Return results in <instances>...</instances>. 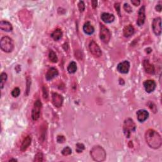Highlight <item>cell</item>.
Masks as SVG:
<instances>
[{"instance_id": "6da1fadb", "label": "cell", "mask_w": 162, "mask_h": 162, "mask_svg": "<svg viewBox=\"0 0 162 162\" xmlns=\"http://www.w3.org/2000/svg\"><path fill=\"white\" fill-rule=\"evenodd\" d=\"M145 140L151 148L158 149L162 144L161 137L158 132L153 129L147 130L145 133Z\"/></svg>"}, {"instance_id": "7a4b0ae2", "label": "cell", "mask_w": 162, "mask_h": 162, "mask_svg": "<svg viewBox=\"0 0 162 162\" xmlns=\"http://www.w3.org/2000/svg\"><path fill=\"white\" fill-rule=\"evenodd\" d=\"M90 155L92 158L96 161H104L107 156L105 150L100 146H95L93 147L90 151Z\"/></svg>"}, {"instance_id": "3957f363", "label": "cell", "mask_w": 162, "mask_h": 162, "mask_svg": "<svg viewBox=\"0 0 162 162\" xmlns=\"http://www.w3.org/2000/svg\"><path fill=\"white\" fill-rule=\"evenodd\" d=\"M1 49L5 53H10L14 48V42L9 37L4 36L0 41Z\"/></svg>"}, {"instance_id": "277c9868", "label": "cell", "mask_w": 162, "mask_h": 162, "mask_svg": "<svg viewBox=\"0 0 162 162\" xmlns=\"http://www.w3.org/2000/svg\"><path fill=\"white\" fill-rule=\"evenodd\" d=\"M136 130V126L132 119L128 118L124 121L123 125V131L126 137L129 138L131 133L135 132Z\"/></svg>"}, {"instance_id": "5b68a950", "label": "cell", "mask_w": 162, "mask_h": 162, "mask_svg": "<svg viewBox=\"0 0 162 162\" xmlns=\"http://www.w3.org/2000/svg\"><path fill=\"white\" fill-rule=\"evenodd\" d=\"M111 32L108 28L106 27L103 24L100 23V32H99V37L104 43H108L111 39Z\"/></svg>"}, {"instance_id": "8992f818", "label": "cell", "mask_w": 162, "mask_h": 162, "mask_svg": "<svg viewBox=\"0 0 162 162\" xmlns=\"http://www.w3.org/2000/svg\"><path fill=\"white\" fill-rule=\"evenodd\" d=\"M42 108V103L39 99H37L35 101L34 107L32 108V118L33 120H37L40 117L41 115V110Z\"/></svg>"}, {"instance_id": "52a82bcc", "label": "cell", "mask_w": 162, "mask_h": 162, "mask_svg": "<svg viewBox=\"0 0 162 162\" xmlns=\"http://www.w3.org/2000/svg\"><path fill=\"white\" fill-rule=\"evenodd\" d=\"M89 48L90 52L94 57L98 58V57H100L102 55L101 50L98 46V45L94 40L90 41V42H89Z\"/></svg>"}, {"instance_id": "ba28073f", "label": "cell", "mask_w": 162, "mask_h": 162, "mask_svg": "<svg viewBox=\"0 0 162 162\" xmlns=\"http://www.w3.org/2000/svg\"><path fill=\"white\" fill-rule=\"evenodd\" d=\"M152 28L156 36H160L161 34V18L157 17L154 18L152 23Z\"/></svg>"}, {"instance_id": "9c48e42d", "label": "cell", "mask_w": 162, "mask_h": 162, "mask_svg": "<svg viewBox=\"0 0 162 162\" xmlns=\"http://www.w3.org/2000/svg\"><path fill=\"white\" fill-rule=\"evenodd\" d=\"M52 103L56 108H60L62 106L63 103V98L61 94L57 93H53L51 95Z\"/></svg>"}, {"instance_id": "30bf717a", "label": "cell", "mask_w": 162, "mask_h": 162, "mask_svg": "<svg viewBox=\"0 0 162 162\" xmlns=\"http://www.w3.org/2000/svg\"><path fill=\"white\" fill-rule=\"evenodd\" d=\"M130 69V63L127 60H124L122 62L118 63L117 65V70L119 72L126 74L128 72Z\"/></svg>"}, {"instance_id": "8fae6325", "label": "cell", "mask_w": 162, "mask_h": 162, "mask_svg": "<svg viewBox=\"0 0 162 162\" xmlns=\"http://www.w3.org/2000/svg\"><path fill=\"white\" fill-rule=\"evenodd\" d=\"M145 7L142 6L139 9V12H138V18L137 20V24L138 26H143L146 20V14H145Z\"/></svg>"}, {"instance_id": "7c38bea8", "label": "cell", "mask_w": 162, "mask_h": 162, "mask_svg": "<svg viewBox=\"0 0 162 162\" xmlns=\"http://www.w3.org/2000/svg\"><path fill=\"white\" fill-rule=\"evenodd\" d=\"M143 85L146 92L147 93H151L155 90L156 86V84L155 81L153 80H147L144 82Z\"/></svg>"}, {"instance_id": "4fadbf2b", "label": "cell", "mask_w": 162, "mask_h": 162, "mask_svg": "<svg viewBox=\"0 0 162 162\" xmlns=\"http://www.w3.org/2000/svg\"><path fill=\"white\" fill-rule=\"evenodd\" d=\"M137 120L139 122H144L149 117V113L145 109H139L136 113Z\"/></svg>"}, {"instance_id": "5bb4252c", "label": "cell", "mask_w": 162, "mask_h": 162, "mask_svg": "<svg viewBox=\"0 0 162 162\" xmlns=\"http://www.w3.org/2000/svg\"><path fill=\"white\" fill-rule=\"evenodd\" d=\"M143 67L146 71V72L149 74H154L155 72V66L153 64L150 63L148 60H144L143 61Z\"/></svg>"}, {"instance_id": "9a60e30c", "label": "cell", "mask_w": 162, "mask_h": 162, "mask_svg": "<svg viewBox=\"0 0 162 162\" xmlns=\"http://www.w3.org/2000/svg\"><path fill=\"white\" fill-rule=\"evenodd\" d=\"M58 75V71L55 67L50 68L46 74V79L47 80H51L54 79Z\"/></svg>"}, {"instance_id": "2e32d148", "label": "cell", "mask_w": 162, "mask_h": 162, "mask_svg": "<svg viewBox=\"0 0 162 162\" xmlns=\"http://www.w3.org/2000/svg\"><path fill=\"white\" fill-rule=\"evenodd\" d=\"M101 20L106 23H110L115 20V16L109 13H103L101 15Z\"/></svg>"}, {"instance_id": "e0dca14e", "label": "cell", "mask_w": 162, "mask_h": 162, "mask_svg": "<svg viewBox=\"0 0 162 162\" xmlns=\"http://www.w3.org/2000/svg\"><path fill=\"white\" fill-rule=\"evenodd\" d=\"M135 29L132 25H128L126 26L123 29V34L125 37H130L134 34Z\"/></svg>"}, {"instance_id": "ac0fdd59", "label": "cell", "mask_w": 162, "mask_h": 162, "mask_svg": "<svg viewBox=\"0 0 162 162\" xmlns=\"http://www.w3.org/2000/svg\"><path fill=\"white\" fill-rule=\"evenodd\" d=\"M31 142H32V138L30 136L26 137L24 138V139L23 140L22 144L20 146L21 151H25L31 144Z\"/></svg>"}, {"instance_id": "d6986e66", "label": "cell", "mask_w": 162, "mask_h": 162, "mask_svg": "<svg viewBox=\"0 0 162 162\" xmlns=\"http://www.w3.org/2000/svg\"><path fill=\"white\" fill-rule=\"evenodd\" d=\"M0 28L5 32H11L13 30L12 25L6 20H1L0 22Z\"/></svg>"}, {"instance_id": "ffe728a7", "label": "cell", "mask_w": 162, "mask_h": 162, "mask_svg": "<svg viewBox=\"0 0 162 162\" xmlns=\"http://www.w3.org/2000/svg\"><path fill=\"white\" fill-rule=\"evenodd\" d=\"M83 31L85 34L88 35H91L94 32V28L89 22H87L83 26Z\"/></svg>"}, {"instance_id": "44dd1931", "label": "cell", "mask_w": 162, "mask_h": 162, "mask_svg": "<svg viewBox=\"0 0 162 162\" xmlns=\"http://www.w3.org/2000/svg\"><path fill=\"white\" fill-rule=\"evenodd\" d=\"M63 36V32L60 28H56L51 34V37L55 41H59Z\"/></svg>"}, {"instance_id": "7402d4cb", "label": "cell", "mask_w": 162, "mask_h": 162, "mask_svg": "<svg viewBox=\"0 0 162 162\" xmlns=\"http://www.w3.org/2000/svg\"><path fill=\"white\" fill-rule=\"evenodd\" d=\"M77 64H76L75 61H72V62H70L67 67V71L69 74L75 73L76 71H77Z\"/></svg>"}, {"instance_id": "603a6c76", "label": "cell", "mask_w": 162, "mask_h": 162, "mask_svg": "<svg viewBox=\"0 0 162 162\" xmlns=\"http://www.w3.org/2000/svg\"><path fill=\"white\" fill-rule=\"evenodd\" d=\"M48 57H49L50 60L51 61L52 63H57V61H58V60L56 54L55 53V52L53 50L50 51Z\"/></svg>"}, {"instance_id": "cb8c5ba5", "label": "cell", "mask_w": 162, "mask_h": 162, "mask_svg": "<svg viewBox=\"0 0 162 162\" xmlns=\"http://www.w3.org/2000/svg\"><path fill=\"white\" fill-rule=\"evenodd\" d=\"M8 76L5 72H3L1 74V89H2L4 87V85L5 84L6 81L7 80Z\"/></svg>"}, {"instance_id": "d4e9b609", "label": "cell", "mask_w": 162, "mask_h": 162, "mask_svg": "<svg viewBox=\"0 0 162 162\" xmlns=\"http://www.w3.org/2000/svg\"><path fill=\"white\" fill-rule=\"evenodd\" d=\"M61 154L63 156H68L72 154V150L69 146H66L61 151Z\"/></svg>"}, {"instance_id": "484cf974", "label": "cell", "mask_w": 162, "mask_h": 162, "mask_svg": "<svg viewBox=\"0 0 162 162\" xmlns=\"http://www.w3.org/2000/svg\"><path fill=\"white\" fill-rule=\"evenodd\" d=\"M85 149V146L82 144V143H77L76 144V151L78 153H82V152Z\"/></svg>"}, {"instance_id": "4316f807", "label": "cell", "mask_w": 162, "mask_h": 162, "mask_svg": "<svg viewBox=\"0 0 162 162\" xmlns=\"http://www.w3.org/2000/svg\"><path fill=\"white\" fill-rule=\"evenodd\" d=\"M43 161V154L41 152H38L35 155L34 161Z\"/></svg>"}, {"instance_id": "83f0119b", "label": "cell", "mask_w": 162, "mask_h": 162, "mask_svg": "<svg viewBox=\"0 0 162 162\" xmlns=\"http://www.w3.org/2000/svg\"><path fill=\"white\" fill-rule=\"evenodd\" d=\"M20 94V89L18 88H14L12 91V96L13 98H17Z\"/></svg>"}, {"instance_id": "f1b7e54d", "label": "cell", "mask_w": 162, "mask_h": 162, "mask_svg": "<svg viewBox=\"0 0 162 162\" xmlns=\"http://www.w3.org/2000/svg\"><path fill=\"white\" fill-rule=\"evenodd\" d=\"M31 85V79L30 77H27V89H26V96H28V93H29Z\"/></svg>"}, {"instance_id": "f546056e", "label": "cell", "mask_w": 162, "mask_h": 162, "mask_svg": "<svg viewBox=\"0 0 162 162\" xmlns=\"http://www.w3.org/2000/svg\"><path fill=\"white\" fill-rule=\"evenodd\" d=\"M42 93H43V98L45 99H47L48 98V89L46 87V85H44L43 88H42Z\"/></svg>"}, {"instance_id": "4dcf8cb0", "label": "cell", "mask_w": 162, "mask_h": 162, "mask_svg": "<svg viewBox=\"0 0 162 162\" xmlns=\"http://www.w3.org/2000/svg\"><path fill=\"white\" fill-rule=\"evenodd\" d=\"M78 7L79 9V11L80 12H83L85 9V5L84 2L83 1H80L78 3Z\"/></svg>"}, {"instance_id": "1f68e13d", "label": "cell", "mask_w": 162, "mask_h": 162, "mask_svg": "<svg viewBox=\"0 0 162 162\" xmlns=\"http://www.w3.org/2000/svg\"><path fill=\"white\" fill-rule=\"evenodd\" d=\"M147 106H148L149 108L151 109L152 112H153L154 113L156 112L157 108L155 104V103H153V102H151V101H150V102H148V103H147Z\"/></svg>"}, {"instance_id": "d6a6232c", "label": "cell", "mask_w": 162, "mask_h": 162, "mask_svg": "<svg viewBox=\"0 0 162 162\" xmlns=\"http://www.w3.org/2000/svg\"><path fill=\"white\" fill-rule=\"evenodd\" d=\"M123 9H124V10L127 12L130 13L132 12V8L131 7V5H129L128 3H125L124 5H123Z\"/></svg>"}, {"instance_id": "836d02e7", "label": "cell", "mask_w": 162, "mask_h": 162, "mask_svg": "<svg viewBox=\"0 0 162 162\" xmlns=\"http://www.w3.org/2000/svg\"><path fill=\"white\" fill-rule=\"evenodd\" d=\"M65 140L66 139L63 136H58V137H57V142H58V143H63V142H65Z\"/></svg>"}, {"instance_id": "e575fe53", "label": "cell", "mask_w": 162, "mask_h": 162, "mask_svg": "<svg viewBox=\"0 0 162 162\" xmlns=\"http://www.w3.org/2000/svg\"><path fill=\"white\" fill-rule=\"evenodd\" d=\"M115 8L116 9V11L118 12V15L120 16V3H117L115 4Z\"/></svg>"}, {"instance_id": "d590c367", "label": "cell", "mask_w": 162, "mask_h": 162, "mask_svg": "<svg viewBox=\"0 0 162 162\" xmlns=\"http://www.w3.org/2000/svg\"><path fill=\"white\" fill-rule=\"evenodd\" d=\"M131 3L132 4H133V5L134 6H139L140 3H141V1H139V0H132L131 1Z\"/></svg>"}, {"instance_id": "8d00e7d4", "label": "cell", "mask_w": 162, "mask_h": 162, "mask_svg": "<svg viewBox=\"0 0 162 162\" xmlns=\"http://www.w3.org/2000/svg\"><path fill=\"white\" fill-rule=\"evenodd\" d=\"M155 9L156 11H158L159 12H160L161 11V9H162V7H161V1L160 2V4H156V6L155 7Z\"/></svg>"}, {"instance_id": "74e56055", "label": "cell", "mask_w": 162, "mask_h": 162, "mask_svg": "<svg viewBox=\"0 0 162 162\" xmlns=\"http://www.w3.org/2000/svg\"><path fill=\"white\" fill-rule=\"evenodd\" d=\"M92 3V6L93 8H96L97 7V4H98V1H91Z\"/></svg>"}, {"instance_id": "f35d334b", "label": "cell", "mask_w": 162, "mask_h": 162, "mask_svg": "<svg viewBox=\"0 0 162 162\" xmlns=\"http://www.w3.org/2000/svg\"><path fill=\"white\" fill-rule=\"evenodd\" d=\"M146 51L147 52V53H150L151 52V51H152V50L151 48H150V47H148V48L146 49Z\"/></svg>"}, {"instance_id": "ab89813d", "label": "cell", "mask_w": 162, "mask_h": 162, "mask_svg": "<svg viewBox=\"0 0 162 162\" xmlns=\"http://www.w3.org/2000/svg\"><path fill=\"white\" fill-rule=\"evenodd\" d=\"M9 161H17V160H16V159H10V160H9Z\"/></svg>"}]
</instances>
